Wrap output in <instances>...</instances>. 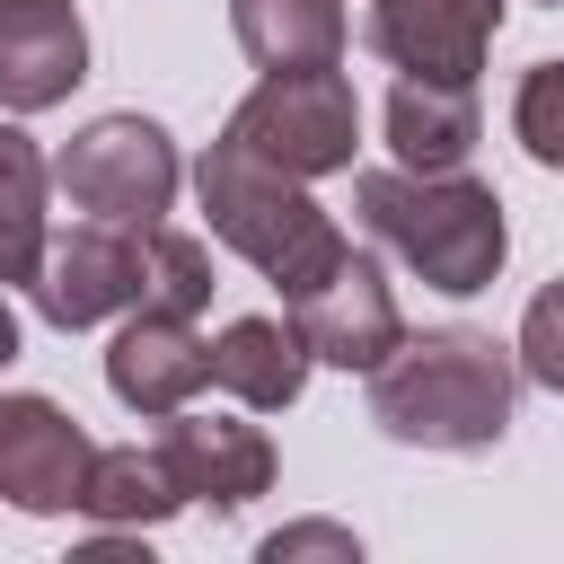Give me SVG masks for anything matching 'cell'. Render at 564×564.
I'll return each mask as SVG.
<instances>
[{"label":"cell","mask_w":564,"mask_h":564,"mask_svg":"<svg viewBox=\"0 0 564 564\" xmlns=\"http://www.w3.org/2000/svg\"><path fill=\"white\" fill-rule=\"evenodd\" d=\"M520 361L476 326L397 335V352L370 370V423L405 449H494L511 432Z\"/></svg>","instance_id":"obj_1"},{"label":"cell","mask_w":564,"mask_h":564,"mask_svg":"<svg viewBox=\"0 0 564 564\" xmlns=\"http://www.w3.org/2000/svg\"><path fill=\"white\" fill-rule=\"evenodd\" d=\"M352 203H361L370 238L405 273H423L432 291H449V300L494 291V273L511 256L502 194L476 185L467 167H441V176H423V167H361L352 176Z\"/></svg>","instance_id":"obj_2"},{"label":"cell","mask_w":564,"mask_h":564,"mask_svg":"<svg viewBox=\"0 0 564 564\" xmlns=\"http://www.w3.org/2000/svg\"><path fill=\"white\" fill-rule=\"evenodd\" d=\"M194 194H203L212 238H220V247H238V256H247L282 300H291V291H308V282L352 247V238L335 229V212H326L300 176H282V167L247 159L238 141H212V150H203Z\"/></svg>","instance_id":"obj_3"},{"label":"cell","mask_w":564,"mask_h":564,"mask_svg":"<svg viewBox=\"0 0 564 564\" xmlns=\"http://www.w3.org/2000/svg\"><path fill=\"white\" fill-rule=\"evenodd\" d=\"M220 141H238L247 159H264V167H282V176L308 185V176L352 167L361 97H352V79H344L335 62H317V70H264V88L229 115Z\"/></svg>","instance_id":"obj_4"},{"label":"cell","mask_w":564,"mask_h":564,"mask_svg":"<svg viewBox=\"0 0 564 564\" xmlns=\"http://www.w3.org/2000/svg\"><path fill=\"white\" fill-rule=\"evenodd\" d=\"M53 185H62L70 212H88V220L150 229V220L176 203V141H167L150 115H97V123L53 159Z\"/></svg>","instance_id":"obj_5"},{"label":"cell","mask_w":564,"mask_h":564,"mask_svg":"<svg viewBox=\"0 0 564 564\" xmlns=\"http://www.w3.org/2000/svg\"><path fill=\"white\" fill-rule=\"evenodd\" d=\"M291 326H300L308 361H335V370H379L397 352V335H405L397 291L361 247H344L308 291H291Z\"/></svg>","instance_id":"obj_6"},{"label":"cell","mask_w":564,"mask_h":564,"mask_svg":"<svg viewBox=\"0 0 564 564\" xmlns=\"http://www.w3.org/2000/svg\"><path fill=\"white\" fill-rule=\"evenodd\" d=\"M35 308L53 326H97L115 308H141V229L123 220H79L62 238H44V264H35Z\"/></svg>","instance_id":"obj_7"},{"label":"cell","mask_w":564,"mask_h":564,"mask_svg":"<svg viewBox=\"0 0 564 564\" xmlns=\"http://www.w3.org/2000/svg\"><path fill=\"white\" fill-rule=\"evenodd\" d=\"M159 467L185 502H212V511H247L256 494H273V441L238 414H159Z\"/></svg>","instance_id":"obj_8"},{"label":"cell","mask_w":564,"mask_h":564,"mask_svg":"<svg viewBox=\"0 0 564 564\" xmlns=\"http://www.w3.org/2000/svg\"><path fill=\"white\" fill-rule=\"evenodd\" d=\"M88 458H97V441L53 397H0V502H18L35 520L79 511Z\"/></svg>","instance_id":"obj_9"},{"label":"cell","mask_w":564,"mask_h":564,"mask_svg":"<svg viewBox=\"0 0 564 564\" xmlns=\"http://www.w3.org/2000/svg\"><path fill=\"white\" fill-rule=\"evenodd\" d=\"M502 0H370V53L414 79H476Z\"/></svg>","instance_id":"obj_10"},{"label":"cell","mask_w":564,"mask_h":564,"mask_svg":"<svg viewBox=\"0 0 564 564\" xmlns=\"http://www.w3.org/2000/svg\"><path fill=\"white\" fill-rule=\"evenodd\" d=\"M79 70H88L79 0H0V106L9 115L62 106Z\"/></svg>","instance_id":"obj_11"},{"label":"cell","mask_w":564,"mask_h":564,"mask_svg":"<svg viewBox=\"0 0 564 564\" xmlns=\"http://www.w3.org/2000/svg\"><path fill=\"white\" fill-rule=\"evenodd\" d=\"M203 379H212V344L194 335V317H167V308H132V326L106 352V388L132 414H176Z\"/></svg>","instance_id":"obj_12"},{"label":"cell","mask_w":564,"mask_h":564,"mask_svg":"<svg viewBox=\"0 0 564 564\" xmlns=\"http://www.w3.org/2000/svg\"><path fill=\"white\" fill-rule=\"evenodd\" d=\"M476 132H485L476 79H414V70H405V79L388 88V150H397V167H423V176L467 167Z\"/></svg>","instance_id":"obj_13"},{"label":"cell","mask_w":564,"mask_h":564,"mask_svg":"<svg viewBox=\"0 0 564 564\" xmlns=\"http://www.w3.org/2000/svg\"><path fill=\"white\" fill-rule=\"evenodd\" d=\"M300 379H308V344L291 317H229L212 335V388H229L238 405L273 414L300 397Z\"/></svg>","instance_id":"obj_14"},{"label":"cell","mask_w":564,"mask_h":564,"mask_svg":"<svg viewBox=\"0 0 564 564\" xmlns=\"http://www.w3.org/2000/svg\"><path fill=\"white\" fill-rule=\"evenodd\" d=\"M229 35L256 70H317V62H344L352 44L344 0H229Z\"/></svg>","instance_id":"obj_15"},{"label":"cell","mask_w":564,"mask_h":564,"mask_svg":"<svg viewBox=\"0 0 564 564\" xmlns=\"http://www.w3.org/2000/svg\"><path fill=\"white\" fill-rule=\"evenodd\" d=\"M79 511L97 529H159L167 511H185V494L167 485L159 449H97L79 476Z\"/></svg>","instance_id":"obj_16"},{"label":"cell","mask_w":564,"mask_h":564,"mask_svg":"<svg viewBox=\"0 0 564 564\" xmlns=\"http://www.w3.org/2000/svg\"><path fill=\"white\" fill-rule=\"evenodd\" d=\"M44 238V150L18 123H0V282H35Z\"/></svg>","instance_id":"obj_17"},{"label":"cell","mask_w":564,"mask_h":564,"mask_svg":"<svg viewBox=\"0 0 564 564\" xmlns=\"http://www.w3.org/2000/svg\"><path fill=\"white\" fill-rule=\"evenodd\" d=\"M212 300V247L150 220L141 229V308H167V317H194Z\"/></svg>","instance_id":"obj_18"},{"label":"cell","mask_w":564,"mask_h":564,"mask_svg":"<svg viewBox=\"0 0 564 564\" xmlns=\"http://www.w3.org/2000/svg\"><path fill=\"white\" fill-rule=\"evenodd\" d=\"M511 132L538 167H564V62H529V79L511 97Z\"/></svg>","instance_id":"obj_19"},{"label":"cell","mask_w":564,"mask_h":564,"mask_svg":"<svg viewBox=\"0 0 564 564\" xmlns=\"http://www.w3.org/2000/svg\"><path fill=\"white\" fill-rule=\"evenodd\" d=\"M511 361L538 379V388H555L564 397V273L529 300V317H520V344H511Z\"/></svg>","instance_id":"obj_20"},{"label":"cell","mask_w":564,"mask_h":564,"mask_svg":"<svg viewBox=\"0 0 564 564\" xmlns=\"http://www.w3.org/2000/svg\"><path fill=\"white\" fill-rule=\"evenodd\" d=\"M291 555H361V538L352 529H335V520H300V529H273L264 538V564H291Z\"/></svg>","instance_id":"obj_21"},{"label":"cell","mask_w":564,"mask_h":564,"mask_svg":"<svg viewBox=\"0 0 564 564\" xmlns=\"http://www.w3.org/2000/svg\"><path fill=\"white\" fill-rule=\"evenodd\" d=\"M18 361V317H9V300H0V370Z\"/></svg>","instance_id":"obj_22"}]
</instances>
